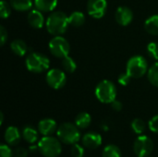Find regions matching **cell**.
<instances>
[{
    "label": "cell",
    "instance_id": "1",
    "mask_svg": "<svg viewBox=\"0 0 158 157\" xmlns=\"http://www.w3.org/2000/svg\"><path fill=\"white\" fill-rule=\"evenodd\" d=\"M45 25L49 33L55 36L61 35L67 31L69 25V17L62 11H55L48 16Z\"/></svg>",
    "mask_w": 158,
    "mask_h": 157
},
{
    "label": "cell",
    "instance_id": "2",
    "mask_svg": "<svg viewBox=\"0 0 158 157\" xmlns=\"http://www.w3.org/2000/svg\"><path fill=\"white\" fill-rule=\"evenodd\" d=\"M37 145L39 153L44 157H57L62 152L60 140L52 136H44Z\"/></svg>",
    "mask_w": 158,
    "mask_h": 157
},
{
    "label": "cell",
    "instance_id": "3",
    "mask_svg": "<svg viewBox=\"0 0 158 157\" xmlns=\"http://www.w3.org/2000/svg\"><path fill=\"white\" fill-rule=\"evenodd\" d=\"M79 130L80 129L77 127L76 124L66 122L61 124L57 128L56 135L61 143L73 145L75 143H78V142L81 140V132Z\"/></svg>",
    "mask_w": 158,
    "mask_h": 157
},
{
    "label": "cell",
    "instance_id": "4",
    "mask_svg": "<svg viewBox=\"0 0 158 157\" xmlns=\"http://www.w3.org/2000/svg\"><path fill=\"white\" fill-rule=\"evenodd\" d=\"M25 65L29 71L33 73H41L49 68L50 60L46 56L41 53L32 52L28 55Z\"/></svg>",
    "mask_w": 158,
    "mask_h": 157
},
{
    "label": "cell",
    "instance_id": "5",
    "mask_svg": "<svg viewBox=\"0 0 158 157\" xmlns=\"http://www.w3.org/2000/svg\"><path fill=\"white\" fill-rule=\"evenodd\" d=\"M95 96L101 103L111 104L116 100L117 88L112 81L104 80L97 84L95 88Z\"/></svg>",
    "mask_w": 158,
    "mask_h": 157
},
{
    "label": "cell",
    "instance_id": "6",
    "mask_svg": "<svg viewBox=\"0 0 158 157\" xmlns=\"http://www.w3.org/2000/svg\"><path fill=\"white\" fill-rule=\"evenodd\" d=\"M148 64L146 59L142 56H134L131 57L126 66V72L134 79H138L146 74Z\"/></svg>",
    "mask_w": 158,
    "mask_h": 157
},
{
    "label": "cell",
    "instance_id": "7",
    "mask_svg": "<svg viewBox=\"0 0 158 157\" xmlns=\"http://www.w3.org/2000/svg\"><path fill=\"white\" fill-rule=\"evenodd\" d=\"M154 151V142L145 135H140L133 143V152L137 157H149Z\"/></svg>",
    "mask_w": 158,
    "mask_h": 157
},
{
    "label": "cell",
    "instance_id": "8",
    "mask_svg": "<svg viewBox=\"0 0 158 157\" xmlns=\"http://www.w3.org/2000/svg\"><path fill=\"white\" fill-rule=\"evenodd\" d=\"M49 50L56 57L63 58L69 56L70 47L69 42L62 36H55L49 42Z\"/></svg>",
    "mask_w": 158,
    "mask_h": 157
},
{
    "label": "cell",
    "instance_id": "9",
    "mask_svg": "<svg viewBox=\"0 0 158 157\" xmlns=\"http://www.w3.org/2000/svg\"><path fill=\"white\" fill-rule=\"evenodd\" d=\"M45 79L47 84L55 90H59L63 88L67 82V77L65 72L58 68L50 69L47 72Z\"/></svg>",
    "mask_w": 158,
    "mask_h": 157
},
{
    "label": "cell",
    "instance_id": "10",
    "mask_svg": "<svg viewBox=\"0 0 158 157\" xmlns=\"http://www.w3.org/2000/svg\"><path fill=\"white\" fill-rule=\"evenodd\" d=\"M107 7L106 0H89L87 3L88 14L94 19H101L106 14Z\"/></svg>",
    "mask_w": 158,
    "mask_h": 157
},
{
    "label": "cell",
    "instance_id": "11",
    "mask_svg": "<svg viewBox=\"0 0 158 157\" xmlns=\"http://www.w3.org/2000/svg\"><path fill=\"white\" fill-rule=\"evenodd\" d=\"M81 143L84 148L88 150H94L102 144V137L97 132H88L83 135Z\"/></svg>",
    "mask_w": 158,
    "mask_h": 157
},
{
    "label": "cell",
    "instance_id": "12",
    "mask_svg": "<svg viewBox=\"0 0 158 157\" xmlns=\"http://www.w3.org/2000/svg\"><path fill=\"white\" fill-rule=\"evenodd\" d=\"M116 21L121 26L129 25L133 19V13L132 11L127 6H119L116 10L115 13Z\"/></svg>",
    "mask_w": 158,
    "mask_h": 157
},
{
    "label": "cell",
    "instance_id": "13",
    "mask_svg": "<svg viewBox=\"0 0 158 157\" xmlns=\"http://www.w3.org/2000/svg\"><path fill=\"white\" fill-rule=\"evenodd\" d=\"M38 130L44 136H51L57 130L56 122L52 118H44L38 123Z\"/></svg>",
    "mask_w": 158,
    "mask_h": 157
},
{
    "label": "cell",
    "instance_id": "14",
    "mask_svg": "<svg viewBox=\"0 0 158 157\" xmlns=\"http://www.w3.org/2000/svg\"><path fill=\"white\" fill-rule=\"evenodd\" d=\"M4 138L6 144H8L9 146H16L20 143L21 134L18 128L14 126H10L6 130Z\"/></svg>",
    "mask_w": 158,
    "mask_h": 157
},
{
    "label": "cell",
    "instance_id": "15",
    "mask_svg": "<svg viewBox=\"0 0 158 157\" xmlns=\"http://www.w3.org/2000/svg\"><path fill=\"white\" fill-rule=\"evenodd\" d=\"M28 22L35 29H41L44 23V18L39 9H31L28 14Z\"/></svg>",
    "mask_w": 158,
    "mask_h": 157
},
{
    "label": "cell",
    "instance_id": "16",
    "mask_svg": "<svg viewBox=\"0 0 158 157\" xmlns=\"http://www.w3.org/2000/svg\"><path fill=\"white\" fill-rule=\"evenodd\" d=\"M22 137L23 139L30 144H34L39 138L38 131L32 126H26L22 130Z\"/></svg>",
    "mask_w": 158,
    "mask_h": 157
},
{
    "label": "cell",
    "instance_id": "17",
    "mask_svg": "<svg viewBox=\"0 0 158 157\" xmlns=\"http://www.w3.org/2000/svg\"><path fill=\"white\" fill-rule=\"evenodd\" d=\"M34 6L42 12H49L56 7L57 0H34Z\"/></svg>",
    "mask_w": 158,
    "mask_h": 157
},
{
    "label": "cell",
    "instance_id": "18",
    "mask_svg": "<svg viewBox=\"0 0 158 157\" xmlns=\"http://www.w3.org/2000/svg\"><path fill=\"white\" fill-rule=\"evenodd\" d=\"M10 48H11L12 52L19 56H23L28 51V46H27L26 43L20 39L14 40L10 44Z\"/></svg>",
    "mask_w": 158,
    "mask_h": 157
},
{
    "label": "cell",
    "instance_id": "19",
    "mask_svg": "<svg viewBox=\"0 0 158 157\" xmlns=\"http://www.w3.org/2000/svg\"><path fill=\"white\" fill-rule=\"evenodd\" d=\"M144 29L152 35H158V15H153L145 20Z\"/></svg>",
    "mask_w": 158,
    "mask_h": 157
},
{
    "label": "cell",
    "instance_id": "20",
    "mask_svg": "<svg viewBox=\"0 0 158 157\" xmlns=\"http://www.w3.org/2000/svg\"><path fill=\"white\" fill-rule=\"evenodd\" d=\"M91 122H92V118L90 114L86 112H81L80 114L77 115L75 118V124L81 130L87 129L91 125Z\"/></svg>",
    "mask_w": 158,
    "mask_h": 157
},
{
    "label": "cell",
    "instance_id": "21",
    "mask_svg": "<svg viewBox=\"0 0 158 157\" xmlns=\"http://www.w3.org/2000/svg\"><path fill=\"white\" fill-rule=\"evenodd\" d=\"M12 8L18 11H27L30 10L34 4L32 0H9Z\"/></svg>",
    "mask_w": 158,
    "mask_h": 157
},
{
    "label": "cell",
    "instance_id": "22",
    "mask_svg": "<svg viewBox=\"0 0 158 157\" xmlns=\"http://www.w3.org/2000/svg\"><path fill=\"white\" fill-rule=\"evenodd\" d=\"M85 22V16L82 12L75 11L69 16V23L73 27H81Z\"/></svg>",
    "mask_w": 158,
    "mask_h": 157
},
{
    "label": "cell",
    "instance_id": "23",
    "mask_svg": "<svg viewBox=\"0 0 158 157\" xmlns=\"http://www.w3.org/2000/svg\"><path fill=\"white\" fill-rule=\"evenodd\" d=\"M121 150L115 144L106 145L102 153V157H121Z\"/></svg>",
    "mask_w": 158,
    "mask_h": 157
},
{
    "label": "cell",
    "instance_id": "24",
    "mask_svg": "<svg viewBox=\"0 0 158 157\" xmlns=\"http://www.w3.org/2000/svg\"><path fill=\"white\" fill-rule=\"evenodd\" d=\"M61 65L63 67V69L68 73H73L76 70V68H77L76 62L73 60L72 57H70L69 56L62 58Z\"/></svg>",
    "mask_w": 158,
    "mask_h": 157
},
{
    "label": "cell",
    "instance_id": "25",
    "mask_svg": "<svg viewBox=\"0 0 158 157\" xmlns=\"http://www.w3.org/2000/svg\"><path fill=\"white\" fill-rule=\"evenodd\" d=\"M148 80L156 87H158V61L156 62L148 70Z\"/></svg>",
    "mask_w": 158,
    "mask_h": 157
},
{
    "label": "cell",
    "instance_id": "26",
    "mask_svg": "<svg viewBox=\"0 0 158 157\" xmlns=\"http://www.w3.org/2000/svg\"><path fill=\"white\" fill-rule=\"evenodd\" d=\"M131 129H132V130L136 134L142 135L145 131L146 124H145V122L143 119H141V118H135L131 122Z\"/></svg>",
    "mask_w": 158,
    "mask_h": 157
},
{
    "label": "cell",
    "instance_id": "27",
    "mask_svg": "<svg viewBox=\"0 0 158 157\" xmlns=\"http://www.w3.org/2000/svg\"><path fill=\"white\" fill-rule=\"evenodd\" d=\"M11 6L6 1L2 0L0 3V17L2 19H6L11 13Z\"/></svg>",
    "mask_w": 158,
    "mask_h": 157
},
{
    "label": "cell",
    "instance_id": "28",
    "mask_svg": "<svg viewBox=\"0 0 158 157\" xmlns=\"http://www.w3.org/2000/svg\"><path fill=\"white\" fill-rule=\"evenodd\" d=\"M147 51H148V54L149 56L156 59L158 60V43L156 42H151L148 43L147 45Z\"/></svg>",
    "mask_w": 158,
    "mask_h": 157
},
{
    "label": "cell",
    "instance_id": "29",
    "mask_svg": "<svg viewBox=\"0 0 158 157\" xmlns=\"http://www.w3.org/2000/svg\"><path fill=\"white\" fill-rule=\"evenodd\" d=\"M70 154H71L72 157H83V155H84V147L78 144V143H75L71 146Z\"/></svg>",
    "mask_w": 158,
    "mask_h": 157
},
{
    "label": "cell",
    "instance_id": "30",
    "mask_svg": "<svg viewBox=\"0 0 158 157\" xmlns=\"http://www.w3.org/2000/svg\"><path fill=\"white\" fill-rule=\"evenodd\" d=\"M0 157H14L13 151L10 149L8 144L0 145Z\"/></svg>",
    "mask_w": 158,
    "mask_h": 157
},
{
    "label": "cell",
    "instance_id": "31",
    "mask_svg": "<svg viewBox=\"0 0 158 157\" xmlns=\"http://www.w3.org/2000/svg\"><path fill=\"white\" fill-rule=\"evenodd\" d=\"M148 126H149V129L151 131H153L155 133H158V115L153 117L150 119Z\"/></svg>",
    "mask_w": 158,
    "mask_h": 157
},
{
    "label": "cell",
    "instance_id": "32",
    "mask_svg": "<svg viewBox=\"0 0 158 157\" xmlns=\"http://www.w3.org/2000/svg\"><path fill=\"white\" fill-rule=\"evenodd\" d=\"M131 79H132V78L126 72V73H122V74L119 75V77H118V83L121 84L122 86H126V85L129 84V82L131 81Z\"/></svg>",
    "mask_w": 158,
    "mask_h": 157
},
{
    "label": "cell",
    "instance_id": "33",
    "mask_svg": "<svg viewBox=\"0 0 158 157\" xmlns=\"http://www.w3.org/2000/svg\"><path fill=\"white\" fill-rule=\"evenodd\" d=\"M14 157H27L28 156V151L23 147L17 148L14 152Z\"/></svg>",
    "mask_w": 158,
    "mask_h": 157
},
{
    "label": "cell",
    "instance_id": "34",
    "mask_svg": "<svg viewBox=\"0 0 158 157\" xmlns=\"http://www.w3.org/2000/svg\"><path fill=\"white\" fill-rule=\"evenodd\" d=\"M7 40V31L5 29V27L1 26L0 27V41H1V45L3 46Z\"/></svg>",
    "mask_w": 158,
    "mask_h": 157
},
{
    "label": "cell",
    "instance_id": "35",
    "mask_svg": "<svg viewBox=\"0 0 158 157\" xmlns=\"http://www.w3.org/2000/svg\"><path fill=\"white\" fill-rule=\"evenodd\" d=\"M111 106L113 108V110L117 111V112H119L121 109H122V104L120 101H118V100H115L111 103Z\"/></svg>",
    "mask_w": 158,
    "mask_h": 157
},
{
    "label": "cell",
    "instance_id": "36",
    "mask_svg": "<svg viewBox=\"0 0 158 157\" xmlns=\"http://www.w3.org/2000/svg\"><path fill=\"white\" fill-rule=\"evenodd\" d=\"M0 117H1V121H0V124H3V120H4V116H3V113H0Z\"/></svg>",
    "mask_w": 158,
    "mask_h": 157
}]
</instances>
